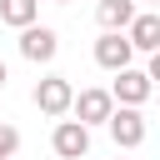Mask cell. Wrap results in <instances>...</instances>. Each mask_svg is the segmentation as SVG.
<instances>
[{
    "label": "cell",
    "mask_w": 160,
    "mask_h": 160,
    "mask_svg": "<svg viewBox=\"0 0 160 160\" xmlns=\"http://www.w3.org/2000/svg\"><path fill=\"white\" fill-rule=\"evenodd\" d=\"M55 5H70V0H55Z\"/></svg>",
    "instance_id": "cell-14"
},
{
    "label": "cell",
    "mask_w": 160,
    "mask_h": 160,
    "mask_svg": "<svg viewBox=\"0 0 160 160\" xmlns=\"http://www.w3.org/2000/svg\"><path fill=\"white\" fill-rule=\"evenodd\" d=\"M20 55H25L30 65H50V60L60 55V35H55L50 25H30V30H20Z\"/></svg>",
    "instance_id": "cell-6"
},
{
    "label": "cell",
    "mask_w": 160,
    "mask_h": 160,
    "mask_svg": "<svg viewBox=\"0 0 160 160\" xmlns=\"http://www.w3.org/2000/svg\"><path fill=\"white\" fill-rule=\"evenodd\" d=\"M105 130H110V140H115L120 150H135V145H145V135H150V125H145V115H140L135 105H120Z\"/></svg>",
    "instance_id": "cell-3"
},
{
    "label": "cell",
    "mask_w": 160,
    "mask_h": 160,
    "mask_svg": "<svg viewBox=\"0 0 160 160\" xmlns=\"http://www.w3.org/2000/svg\"><path fill=\"white\" fill-rule=\"evenodd\" d=\"M150 90H155L150 70H135V65H130V70H120V75H115V85H110L115 105H135V110H140V105L150 100Z\"/></svg>",
    "instance_id": "cell-7"
},
{
    "label": "cell",
    "mask_w": 160,
    "mask_h": 160,
    "mask_svg": "<svg viewBox=\"0 0 160 160\" xmlns=\"http://www.w3.org/2000/svg\"><path fill=\"white\" fill-rule=\"evenodd\" d=\"M35 105H40V115H70L75 110V85L65 80V75H45L40 85H35Z\"/></svg>",
    "instance_id": "cell-2"
},
{
    "label": "cell",
    "mask_w": 160,
    "mask_h": 160,
    "mask_svg": "<svg viewBox=\"0 0 160 160\" xmlns=\"http://www.w3.org/2000/svg\"><path fill=\"white\" fill-rule=\"evenodd\" d=\"M35 15H40V0H0V20L15 30H30Z\"/></svg>",
    "instance_id": "cell-10"
},
{
    "label": "cell",
    "mask_w": 160,
    "mask_h": 160,
    "mask_svg": "<svg viewBox=\"0 0 160 160\" xmlns=\"http://www.w3.org/2000/svg\"><path fill=\"white\" fill-rule=\"evenodd\" d=\"M120 105H115V95L110 90H100V85H90V90H80L75 95V120L80 125H110V115H115Z\"/></svg>",
    "instance_id": "cell-4"
},
{
    "label": "cell",
    "mask_w": 160,
    "mask_h": 160,
    "mask_svg": "<svg viewBox=\"0 0 160 160\" xmlns=\"http://www.w3.org/2000/svg\"><path fill=\"white\" fill-rule=\"evenodd\" d=\"M150 5H160V0H150Z\"/></svg>",
    "instance_id": "cell-15"
},
{
    "label": "cell",
    "mask_w": 160,
    "mask_h": 160,
    "mask_svg": "<svg viewBox=\"0 0 160 160\" xmlns=\"http://www.w3.org/2000/svg\"><path fill=\"white\" fill-rule=\"evenodd\" d=\"M130 60H135V45H130L125 30H105V35L95 40V65H100V70L120 75V70H130Z\"/></svg>",
    "instance_id": "cell-1"
},
{
    "label": "cell",
    "mask_w": 160,
    "mask_h": 160,
    "mask_svg": "<svg viewBox=\"0 0 160 160\" xmlns=\"http://www.w3.org/2000/svg\"><path fill=\"white\" fill-rule=\"evenodd\" d=\"M15 150H20V130L15 125H0V160H10Z\"/></svg>",
    "instance_id": "cell-11"
},
{
    "label": "cell",
    "mask_w": 160,
    "mask_h": 160,
    "mask_svg": "<svg viewBox=\"0 0 160 160\" xmlns=\"http://www.w3.org/2000/svg\"><path fill=\"white\" fill-rule=\"evenodd\" d=\"M95 5H100V0H95Z\"/></svg>",
    "instance_id": "cell-16"
},
{
    "label": "cell",
    "mask_w": 160,
    "mask_h": 160,
    "mask_svg": "<svg viewBox=\"0 0 160 160\" xmlns=\"http://www.w3.org/2000/svg\"><path fill=\"white\" fill-rule=\"evenodd\" d=\"M5 80H10V70H5V60H0V90H5Z\"/></svg>",
    "instance_id": "cell-13"
},
{
    "label": "cell",
    "mask_w": 160,
    "mask_h": 160,
    "mask_svg": "<svg viewBox=\"0 0 160 160\" xmlns=\"http://www.w3.org/2000/svg\"><path fill=\"white\" fill-rule=\"evenodd\" d=\"M150 80H160V55H150Z\"/></svg>",
    "instance_id": "cell-12"
},
{
    "label": "cell",
    "mask_w": 160,
    "mask_h": 160,
    "mask_svg": "<svg viewBox=\"0 0 160 160\" xmlns=\"http://www.w3.org/2000/svg\"><path fill=\"white\" fill-rule=\"evenodd\" d=\"M50 150H55L60 160H80V155H90V125H80V120H55Z\"/></svg>",
    "instance_id": "cell-5"
},
{
    "label": "cell",
    "mask_w": 160,
    "mask_h": 160,
    "mask_svg": "<svg viewBox=\"0 0 160 160\" xmlns=\"http://www.w3.org/2000/svg\"><path fill=\"white\" fill-rule=\"evenodd\" d=\"M125 35H130V45H135V50L160 55V10H140V20H135Z\"/></svg>",
    "instance_id": "cell-9"
},
{
    "label": "cell",
    "mask_w": 160,
    "mask_h": 160,
    "mask_svg": "<svg viewBox=\"0 0 160 160\" xmlns=\"http://www.w3.org/2000/svg\"><path fill=\"white\" fill-rule=\"evenodd\" d=\"M95 20H100V30H130L140 20V10H135V0H100Z\"/></svg>",
    "instance_id": "cell-8"
}]
</instances>
